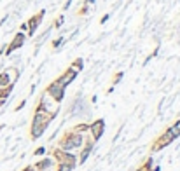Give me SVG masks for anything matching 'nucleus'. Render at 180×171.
<instances>
[{"instance_id":"obj_1","label":"nucleus","mask_w":180,"mask_h":171,"mask_svg":"<svg viewBox=\"0 0 180 171\" xmlns=\"http://www.w3.org/2000/svg\"><path fill=\"white\" fill-rule=\"evenodd\" d=\"M80 141H82V138L80 136H74V138H70L67 143H63V147L68 150V149H74V147H79L80 145Z\"/></svg>"},{"instance_id":"obj_4","label":"nucleus","mask_w":180,"mask_h":171,"mask_svg":"<svg viewBox=\"0 0 180 171\" xmlns=\"http://www.w3.org/2000/svg\"><path fill=\"white\" fill-rule=\"evenodd\" d=\"M51 93H54V96H56L58 100H61V95H63V93H61V89L58 86H53V87H51Z\"/></svg>"},{"instance_id":"obj_2","label":"nucleus","mask_w":180,"mask_h":171,"mask_svg":"<svg viewBox=\"0 0 180 171\" xmlns=\"http://www.w3.org/2000/svg\"><path fill=\"white\" fill-rule=\"evenodd\" d=\"M101 129H103V120H98L93 124V133H95V138H100Z\"/></svg>"},{"instance_id":"obj_7","label":"nucleus","mask_w":180,"mask_h":171,"mask_svg":"<svg viewBox=\"0 0 180 171\" xmlns=\"http://www.w3.org/2000/svg\"><path fill=\"white\" fill-rule=\"evenodd\" d=\"M26 171H30V170H26Z\"/></svg>"},{"instance_id":"obj_6","label":"nucleus","mask_w":180,"mask_h":171,"mask_svg":"<svg viewBox=\"0 0 180 171\" xmlns=\"http://www.w3.org/2000/svg\"><path fill=\"white\" fill-rule=\"evenodd\" d=\"M70 170H72V166H61L60 171H70Z\"/></svg>"},{"instance_id":"obj_5","label":"nucleus","mask_w":180,"mask_h":171,"mask_svg":"<svg viewBox=\"0 0 180 171\" xmlns=\"http://www.w3.org/2000/svg\"><path fill=\"white\" fill-rule=\"evenodd\" d=\"M171 133H173V134H180V120L177 122V126H175V128L171 129Z\"/></svg>"},{"instance_id":"obj_3","label":"nucleus","mask_w":180,"mask_h":171,"mask_svg":"<svg viewBox=\"0 0 180 171\" xmlns=\"http://www.w3.org/2000/svg\"><path fill=\"white\" fill-rule=\"evenodd\" d=\"M74 77H75V74H74V72H68V74H67V77H63V79H61V84H68V82H70Z\"/></svg>"}]
</instances>
